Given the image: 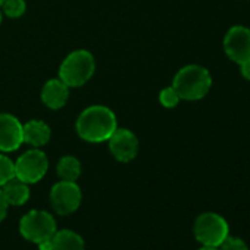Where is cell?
Masks as SVG:
<instances>
[{"label": "cell", "instance_id": "5bb4252c", "mask_svg": "<svg viewBox=\"0 0 250 250\" xmlns=\"http://www.w3.org/2000/svg\"><path fill=\"white\" fill-rule=\"evenodd\" d=\"M52 244L53 250H85L84 238L72 229H56Z\"/></svg>", "mask_w": 250, "mask_h": 250}, {"label": "cell", "instance_id": "7c38bea8", "mask_svg": "<svg viewBox=\"0 0 250 250\" xmlns=\"http://www.w3.org/2000/svg\"><path fill=\"white\" fill-rule=\"evenodd\" d=\"M22 140L33 147H42L50 140V127L40 119H31L22 125Z\"/></svg>", "mask_w": 250, "mask_h": 250}, {"label": "cell", "instance_id": "44dd1931", "mask_svg": "<svg viewBox=\"0 0 250 250\" xmlns=\"http://www.w3.org/2000/svg\"><path fill=\"white\" fill-rule=\"evenodd\" d=\"M238 66H240V74H241V77H244L247 81H250V59L244 61V62L240 63Z\"/></svg>", "mask_w": 250, "mask_h": 250}, {"label": "cell", "instance_id": "603a6c76", "mask_svg": "<svg viewBox=\"0 0 250 250\" xmlns=\"http://www.w3.org/2000/svg\"><path fill=\"white\" fill-rule=\"evenodd\" d=\"M199 250H219L218 247H209V246H203V247H200Z\"/></svg>", "mask_w": 250, "mask_h": 250}, {"label": "cell", "instance_id": "2e32d148", "mask_svg": "<svg viewBox=\"0 0 250 250\" xmlns=\"http://www.w3.org/2000/svg\"><path fill=\"white\" fill-rule=\"evenodd\" d=\"M3 14L9 18H20L27 11L25 0H5L2 5Z\"/></svg>", "mask_w": 250, "mask_h": 250}, {"label": "cell", "instance_id": "e0dca14e", "mask_svg": "<svg viewBox=\"0 0 250 250\" xmlns=\"http://www.w3.org/2000/svg\"><path fill=\"white\" fill-rule=\"evenodd\" d=\"M12 178H15V162L0 153V187Z\"/></svg>", "mask_w": 250, "mask_h": 250}, {"label": "cell", "instance_id": "3957f363", "mask_svg": "<svg viewBox=\"0 0 250 250\" xmlns=\"http://www.w3.org/2000/svg\"><path fill=\"white\" fill-rule=\"evenodd\" d=\"M96 62L88 50H75L69 53L59 68V78L71 88L84 85L94 74Z\"/></svg>", "mask_w": 250, "mask_h": 250}, {"label": "cell", "instance_id": "52a82bcc", "mask_svg": "<svg viewBox=\"0 0 250 250\" xmlns=\"http://www.w3.org/2000/svg\"><path fill=\"white\" fill-rule=\"evenodd\" d=\"M50 205L58 215L74 213L83 200L81 188L74 181H59L56 183L49 194Z\"/></svg>", "mask_w": 250, "mask_h": 250}, {"label": "cell", "instance_id": "8992f818", "mask_svg": "<svg viewBox=\"0 0 250 250\" xmlns=\"http://www.w3.org/2000/svg\"><path fill=\"white\" fill-rule=\"evenodd\" d=\"M49 169V159L44 152L34 147L22 153L15 162V177L27 184L39 183Z\"/></svg>", "mask_w": 250, "mask_h": 250}, {"label": "cell", "instance_id": "7402d4cb", "mask_svg": "<svg viewBox=\"0 0 250 250\" xmlns=\"http://www.w3.org/2000/svg\"><path fill=\"white\" fill-rule=\"evenodd\" d=\"M37 246H39V250H53L52 238H49V240H44V241L39 243Z\"/></svg>", "mask_w": 250, "mask_h": 250}, {"label": "cell", "instance_id": "4fadbf2b", "mask_svg": "<svg viewBox=\"0 0 250 250\" xmlns=\"http://www.w3.org/2000/svg\"><path fill=\"white\" fill-rule=\"evenodd\" d=\"M9 206H22L30 199V187L27 183L18 180L17 177L9 180L5 186L0 187Z\"/></svg>", "mask_w": 250, "mask_h": 250}, {"label": "cell", "instance_id": "d4e9b609", "mask_svg": "<svg viewBox=\"0 0 250 250\" xmlns=\"http://www.w3.org/2000/svg\"><path fill=\"white\" fill-rule=\"evenodd\" d=\"M3 2H5V0H0V6H2V5H3Z\"/></svg>", "mask_w": 250, "mask_h": 250}, {"label": "cell", "instance_id": "7a4b0ae2", "mask_svg": "<svg viewBox=\"0 0 250 250\" xmlns=\"http://www.w3.org/2000/svg\"><path fill=\"white\" fill-rule=\"evenodd\" d=\"M172 87L177 90L181 100L196 102L208 96L212 87V75L205 66L187 65L175 74Z\"/></svg>", "mask_w": 250, "mask_h": 250}, {"label": "cell", "instance_id": "ac0fdd59", "mask_svg": "<svg viewBox=\"0 0 250 250\" xmlns=\"http://www.w3.org/2000/svg\"><path fill=\"white\" fill-rule=\"evenodd\" d=\"M159 102L164 107L167 109H172L175 107L180 102H181V97L180 94L177 93V90L171 85V87H165L161 93H159Z\"/></svg>", "mask_w": 250, "mask_h": 250}, {"label": "cell", "instance_id": "9a60e30c", "mask_svg": "<svg viewBox=\"0 0 250 250\" xmlns=\"http://www.w3.org/2000/svg\"><path fill=\"white\" fill-rule=\"evenodd\" d=\"M56 172L62 181L77 183V180L81 175V164L75 156H63L58 162Z\"/></svg>", "mask_w": 250, "mask_h": 250}, {"label": "cell", "instance_id": "ba28073f", "mask_svg": "<svg viewBox=\"0 0 250 250\" xmlns=\"http://www.w3.org/2000/svg\"><path fill=\"white\" fill-rule=\"evenodd\" d=\"M224 50L238 65L250 59V28L244 25L231 27L224 37Z\"/></svg>", "mask_w": 250, "mask_h": 250}, {"label": "cell", "instance_id": "9c48e42d", "mask_svg": "<svg viewBox=\"0 0 250 250\" xmlns=\"http://www.w3.org/2000/svg\"><path fill=\"white\" fill-rule=\"evenodd\" d=\"M107 143L110 153L119 162H130L139 153V139L127 128H116Z\"/></svg>", "mask_w": 250, "mask_h": 250}, {"label": "cell", "instance_id": "cb8c5ba5", "mask_svg": "<svg viewBox=\"0 0 250 250\" xmlns=\"http://www.w3.org/2000/svg\"><path fill=\"white\" fill-rule=\"evenodd\" d=\"M0 24H2V12H0Z\"/></svg>", "mask_w": 250, "mask_h": 250}, {"label": "cell", "instance_id": "277c9868", "mask_svg": "<svg viewBox=\"0 0 250 250\" xmlns=\"http://www.w3.org/2000/svg\"><path fill=\"white\" fill-rule=\"evenodd\" d=\"M56 221L52 213L43 209H34L25 213L20 221L21 235L34 244L49 240L56 232Z\"/></svg>", "mask_w": 250, "mask_h": 250}, {"label": "cell", "instance_id": "8fae6325", "mask_svg": "<svg viewBox=\"0 0 250 250\" xmlns=\"http://www.w3.org/2000/svg\"><path fill=\"white\" fill-rule=\"evenodd\" d=\"M69 97V87L61 80L53 78L49 80L42 90V100L49 109H61L66 104Z\"/></svg>", "mask_w": 250, "mask_h": 250}, {"label": "cell", "instance_id": "ffe728a7", "mask_svg": "<svg viewBox=\"0 0 250 250\" xmlns=\"http://www.w3.org/2000/svg\"><path fill=\"white\" fill-rule=\"evenodd\" d=\"M8 209H9V205H8V202H6V199H5V196H3L2 188H0V222H2V221L6 218Z\"/></svg>", "mask_w": 250, "mask_h": 250}, {"label": "cell", "instance_id": "30bf717a", "mask_svg": "<svg viewBox=\"0 0 250 250\" xmlns=\"http://www.w3.org/2000/svg\"><path fill=\"white\" fill-rule=\"evenodd\" d=\"M22 140V124L11 113H0V152L20 149Z\"/></svg>", "mask_w": 250, "mask_h": 250}, {"label": "cell", "instance_id": "6da1fadb", "mask_svg": "<svg viewBox=\"0 0 250 250\" xmlns=\"http://www.w3.org/2000/svg\"><path fill=\"white\" fill-rule=\"evenodd\" d=\"M118 128L115 113L102 104H94L83 110L77 119V133L88 143L107 142Z\"/></svg>", "mask_w": 250, "mask_h": 250}, {"label": "cell", "instance_id": "d6986e66", "mask_svg": "<svg viewBox=\"0 0 250 250\" xmlns=\"http://www.w3.org/2000/svg\"><path fill=\"white\" fill-rule=\"evenodd\" d=\"M218 249L219 250H249L247 244L241 238H238V237H229V235L221 243V246Z\"/></svg>", "mask_w": 250, "mask_h": 250}, {"label": "cell", "instance_id": "5b68a950", "mask_svg": "<svg viewBox=\"0 0 250 250\" xmlns=\"http://www.w3.org/2000/svg\"><path fill=\"white\" fill-rule=\"evenodd\" d=\"M194 237L202 246L219 247L221 243L229 235L228 222L218 213L205 212L197 216L194 227Z\"/></svg>", "mask_w": 250, "mask_h": 250}]
</instances>
